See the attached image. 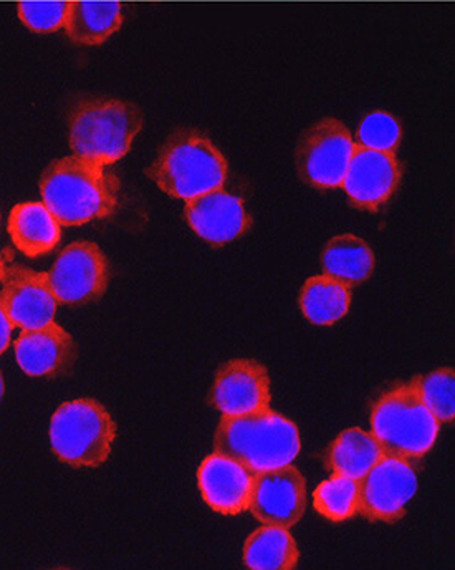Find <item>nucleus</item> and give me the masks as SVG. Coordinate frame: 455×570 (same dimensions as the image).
Returning <instances> with one entry per match:
<instances>
[{"instance_id": "f257e3e1", "label": "nucleus", "mask_w": 455, "mask_h": 570, "mask_svg": "<svg viewBox=\"0 0 455 570\" xmlns=\"http://www.w3.org/2000/svg\"><path fill=\"white\" fill-rule=\"evenodd\" d=\"M40 196L60 226H83L113 216L120 206V179L107 166L66 156L40 176Z\"/></svg>"}, {"instance_id": "f03ea898", "label": "nucleus", "mask_w": 455, "mask_h": 570, "mask_svg": "<svg viewBox=\"0 0 455 570\" xmlns=\"http://www.w3.org/2000/svg\"><path fill=\"white\" fill-rule=\"evenodd\" d=\"M216 453L233 458L254 473L290 464L300 453V431L290 420L265 409L220 419L214 438Z\"/></svg>"}, {"instance_id": "7ed1b4c3", "label": "nucleus", "mask_w": 455, "mask_h": 570, "mask_svg": "<svg viewBox=\"0 0 455 570\" xmlns=\"http://www.w3.org/2000/svg\"><path fill=\"white\" fill-rule=\"evenodd\" d=\"M227 175L226 156L195 130L172 134L148 168L149 178L162 193L185 202L222 188Z\"/></svg>"}, {"instance_id": "20e7f679", "label": "nucleus", "mask_w": 455, "mask_h": 570, "mask_svg": "<svg viewBox=\"0 0 455 570\" xmlns=\"http://www.w3.org/2000/svg\"><path fill=\"white\" fill-rule=\"evenodd\" d=\"M145 125L142 111L117 98H85L68 118V140L75 155L111 166L128 155Z\"/></svg>"}, {"instance_id": "39448f33", "label": "nucleus", "mask_w": 455, "mask_h": 570, "mask_svg": "<svg viewBox=\"0 0 455 570\" xmlns=\"http://www.w3.org/2000/svg\"><path fill=\"white\" fill-rule=\"evenodd\" d=\"M439 420L431 413L411 383L393 386L376 400L372 433L388 456L423 458L436 443Z\"/></svg>"}, {"instance_id": "423d86ee", "label": "nucleus", "mask_w": 455, "mask_h": 570, "mask_svg": "<svg viewBox=\"0 0 455 570\" xmlns=\"http://www.w3.org/2000/svg\"><path fill=\"white\" fill-rule=\"evenodd\" d=\"M50 446L71 468H98L107 463L117 440L110 412L93 399L63 403L50 420Z\"/></svg>"}, {"instance_id": "0eeeda50", "label": "nucleus", "mask_w": 455, "mask_h": 570, "mask_svg": "<svg viewBox=\"0 0 455 570\" xmlns=\"http://www.w3.org/2000/svg\"><path fill=\"white\" fill-rule=\"evenodd\" d=\"M356 145L342 121L333 118L315 124L297 148L301 179L318 189L342 188Z\"/></svg>"}, {"instance_id": "6e6552de", "label": "nucleus", "mask_w": 455, "mask_h": 570, "mask_svg": "<svg viewBox=\"0 0 455 570\" xmlns=\"http://www.w3.org/2000/svg\"><path fill=\"white\" fill-rule=\"evenodd\" d=\"M47 274L59 304L87 305L100 301L110 284V263L90 240H77L57 257Z\"/></svg>"}, {"instance_id": "1a4fd4ad", "label": "nucleus", "mask_w": 455, "mask_h": 570, "mask_svg": "<svg viewBox=\"0 0 455 570\" xmlns=\"http://www.w3.org/2000/svg\"><path fill=\"white\" fill-rule=\"evenodd\" d=\"M359 511L369 521L396 522L417 491V474L409 461L385 456L359 480Z\"/></svg>"}, {"instance_id": "9d476101", "label": "nucleus", "mask_w": 455, "mask_h": 570, "mask_svg": "<svg viewBox=\"0 0 455 570\" xmlns=\"http://www.w3.org/2000/svg\"><path fill=\"white\" fill-rule=\"evenodd\" d=\"M249 509L261 524L291 528L307 509L304 474L290 464L254 473Z\"/></svg>"}, {"instance_id": "9b49d317", "label": "nucleus", "mask_w": 455, "mask_h": 570, "mask_svg": "<svg viewBox=\"0 0 455 570\" xmlns=\"http://www.w3.org/2000/svg\"><path fill=\"white\" fill-rule=\"evenodd\" d=\"M59 301L53 295L46 273L23 266L7 267L0 288V308L13 327L30 331L56 318Z\"/></svg>"}, {"instance_id": "f8f14e48", "label": "nucleus", "mask_w": 455, "mask_h": 570, "mask_svg": "<svg viewBox=\"0 0 455 570\" xmlns=\"http://www.w3.org/2000/svg\"><path fill=\"white\" fill-rule=\"evenodd\" d=\"M403 169L394 151L356 146L342 188L355 208L378 212L400 183Z\"/></svg>"}, {"instance_id": "ddd939ff", "label": "nucleus", "mask_w": 455, "mask_h": 570, "mask_svg": "<svg viewBox=\"0 0 455 570\" xmlns=\"http://www.w3.org/2000/svg\"><path fill=\"white\" fill-rule=\"evenodd\" d=\"M210 400L226 416L247 415L268 409L271 393L267 368L256 360H229L217 372Z\"/></svg>"}, {"instance_id": "4468645a", "label": "nucleus", "mask_w": 455, "mask_h": 570, "mask_svg": "<svg viewBox=\"0 0 455 570\" xmlns=\"http://www.w3.org/2000/svg\"><path fill=\"white\" fill-rule=\"evenodd\" d=\"M13 351L17 365L23 373L36 379L68 375L78 358L73 337L56 322L23 331L13 344Z\"/></svg>"}, {"instance_id": "2eb2a0df", "label": "nucleus", "mask_w": 455, "mask_h": 570, "mask_svg": "<svg viewBox=\"0 0 455 570\" xmlns=\"http://www.w3.org/2000/svg\"><path fill=\"white\" fill-rule=\"evenodd\" d=\"M185 216L197 236L216 247L239 239L253 226L243 199L222 188L186 202Z\"/></svg>"}, {"instance_id": "dca6fc26", "label": "nucleus", "mask_w": 455, "mask_h": 570, "mask_svg": "<svg viewBox=\"0 0 455 570\" xmlns=\"http://www.w3.org/2000/svg\"><path fill=\"white\" fill-rule=\"evenodd\" d=\"M254 471L233 458L210 454L197 471V484L204 501L220 514L247 511L253 491Z\"/></svg>"}, {"instance_id": "f3484780", "label": "nucleus", "mask_w": 455, "mask_h": 570, "mask_svg": "<svg viewBox=\"0 0 455 570\" xmlns=\"http://www.w3.org/2000/svg\"><path fill=\"white\" fill-rule=\"evenodd\" d=\"M7 230L13 246L32 259L52 253L62 237L59 220L43 203L37 202L13 206Z\"/></svg>"}, {"instance_id": "a211bd4d", "label": "nucleus", "mask_w": 455, "mask_h": 570, "mask_svg": "<svg viewBox=\"0 0 455 570\" xmlns=\"http://www.w3.org/2000/svg\"><path fill=\"white\" fill-rule=\"evenodd\" d=\"M123 26L120 2H68V39L78 46H101Z\"/></svg>"}, {"instance_id": "6ab92c4d", "label": "nucleus", "mask_w": 455, "mask_h": 570, "mask_svg": "<svg viewBox=\"0 0 455 570\" xmlns=\"http://www.w3.org/2000/svg\"><path fill=\"white\" fill-rule=\"evenodd\" d=\"M383 456L385 451L373 433L362 428H348L333 441L326 453L325 466L329 473L359 481Z\"/></svg>"}, {"instance_id": "aec40b11", "label": "nucleus", "mask_w": 455, "mask_h": 570, "mask_svg": "<svg viewBox=\"0 0 455 570\" xmlns=\"http://www.w3.org/2000/svg\"><path fill=\"white\" fill-rule=\"evenodd\" d=\"M322 264L325 274L352 287L372 277L375 254L362 237L342 234L328 240L322 254Z\"/></svg>"}, {"instance_id": "412c9836", "label": "nucleus", "mask_w": 455, "mask_h": 570, "mask_svg": "<svg viewBox=\"0 0 455 570\" xmlns=\"http://www.w3.org/2000/svg\"><path fill=\"white\" fill-rule=\"evenodd\" d=\"M297 542L287 528L265 524L247 538L244 562L257 570H290L298 566Z\"/></svg>"}, {"instance_id": "4be33fe9", "label": "nucleus", "mask_w": 455, "mask_h": 570, "mask_svg": "<svg viewBox=\"0 0 455 570\" xmlns=\"http://www.w3.org/2000/svg\"><path fill=\"white\" fill-rule=\"evenodd\" d=\"M349 305H352V287L328 274L310 277L301 287V314L311 324H336L348 314Z\"/></svg>"}, {"instance_id": "5701e85b", "label": "nucleus", "mask_w": 455, "mask_h": 570, "mask_svg": "<svg viewBox=\"0 0 455 570\" xmlns=\"http://www.w3.org/2000/svg\"><path fill=\"white\" fill-rule=\"evenodd\" d=\"M314 505L329 521L342 522L355 518L359 511L358 481L335 474L315 490Z\"/></svg>"}, {"instance_id": "b1692460", "label": "nucleus", "mask_w": 455, "mask_h": 570, "mask_svg": "<svg viewBox=\"0 0 455 570\" xmlns=\"http://www.w3.org/2000/svg\"><path fill=\"white\" fill-rule=\"evenodd\" d=\"M413 385L439 422H454L455 373L453 368H439L429 375L417 376L413 380Z\"/></svg>"}, {"instance_id": "393cba45", "label": "nucleus", "mask_w": 455, "mask_h": 570, "mask_svg": "<svg viewBox=\"0 0 455 570\" xmlns=\"http://www.w3.org/2000/svg\"><path fill=\"white\" fill-rule=\"evenodd\" d=\"M403 130L399 121L388 111H373L363 118L358 128V140L366 148L394 151L399 146Z\"/></svg>"}, {"instance_id": "a878e982", "label": "nucleus", "mask_w": 455, "mask_h": 570, "mask_svg": "<svg viewBox=\"0 0 455 570\" xmlns=\"http://www.w3.org/2000/svg\"><path fill=\"white\" fill-rule=\"evenodd\" d=\"M68 2H20V22L36 33L59 32L66 26Z\"/></svg>"}, {"instance_id": "bb28decb", "label": "nucleus", "mask_w": 455, "mask_h": 570, "mask_svg": "<svg viewBox=\"0 0 455 570\" xmlns=\"http://www.w3.org/2000/svg\"><path fill=\"white\" fill-rule=\"evenodd\" d=\"M12 328L13 325L10 324L9 318H7V315L3 314L2 308H0V355L9 348Z\"/></svg>"}, {"instance_id": "cd10ccee", "label": "nucleus", "mask_w": 455, "mask_h": 570, "mask_svg": "<svg viewBox=\"0 0 455 570\" xmlns=\"http://www.w3.org/2000/svg\"><path fill=\"white\" fill-rule=\"evenodd\" d=\"M6 263H3L2 254H0V283H2L3 277H6Z\"/></svg>"}, {"instance_id": "c85d7f7f", "label": "nucleus", "mask_w": 455, "mask_h": 570, "mask_svg": "<svg viewBox=\"0 0 455 570\" xmlns=\"http://www.w3.org/2000/svg\"><path fill=\"white\" fill-rule=\"evenodd\" d=\"M3 393H6V382H3V375L0 372V402H2Z\"/></svg>"}]
</instances>
